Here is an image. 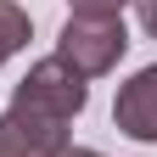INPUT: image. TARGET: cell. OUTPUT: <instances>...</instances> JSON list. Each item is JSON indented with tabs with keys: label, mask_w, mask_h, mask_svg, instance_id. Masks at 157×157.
<instances>
[{
	"label": "cell",
	"mask_w": 157,
	"mask_h": 157,
	"mask_svg": "<svg viewBox=\"0 0 157 157\" xmlns=\"http://www.w3.org/2000/svg\"><path fill=\"white\" fill-rule=\"evenodd\" d=\"M112 118H118V129H124L129 140H157V67H140L118 90Z\"/></svg>",
	"instance_id": "obj_3"
},
{
	"label": "cell",
	"mask_w": 157,
	"mask_h": 157,
	"mask_svg": "<svg viewBox=\"0 0 157 157\" xmlns=\"http://www.w3.org/2000/svg\"><path fill=\"white\" fill-rule=\"evenodd\" d=\"M56 157H95V151H78V146H62V151H56Z\"/></svg>",
	"instance_id": "obj_7"
},
{
	"label": "cell",
	"mask_w": 157,
	"mask_h": 157,
	"mask_svg": "<svg viewBox=\"0 0 157 157\" xmlns=\"http://www.w3.org/2000/svg\"><path fill=\"white\" fill-rule=\"evenodd\" d=\"M23 45H28V11L11 6V0H0V62L17 56Z\"/></svg>",
	"instance_id": "obj_4"
},
{
	"label": "cell",
	"mask_w": 157,
	"mask_h": 157,
	"mask_svg": "<svg viewBox=\"0 0 157 157\" xmlns=\"http://www.w3.org/2000/svg\"><path fill=\"white\" fill-rule=\"evenodd\" d=\"M84 78L67 62L45 56L23 84H17L11 107L0 112V157H56L62 140V124L84 107Z\"/></svg>",
	"instance_id": "obj_1"
},
{
	"label": "cell",
	"mask_w": 157,
	"mask_h": 157,
	"mask_svg": "<svg viewBox=\"0 0 157 157\" xmlns=\"http://www.w3.org/2000/svg\"><path fill=\"white\" fill-rule=\"evenodd\" d=\"M129 34L118 17H73V23L62 28V45H56V62H67L78 78H95L107 73L118 56H124Z\"/></svg>",
	"instance_id": "obj_2"
},
{
	"label": "cell",
	"mask_w": 157,
	"mask_h": 157,
	"mask_svg": "<svg viewBox=\"0 0 157 157\" xmlns=\"http://www.w3.org/2000/svg\"><path fill=\"white\" fill-rule=\"evenodd\" d=\"M124 0H73V17H118Z\"/></svg>",
	"instance_id": "obj_5"
},
{
	"label": "cell",
	"mask_w": 157,
	"mask_h": 157,
	"mask_svg": "<svg viewBox=\"0 0 157 157\" xmlns=\"http://www.w3.org/2000/svg\"><path fill=\"white\" fill-rule=\"evenodd\" d=\"M135 6H140V23H146V34L157 39V0H135Z\"/></svg>",
	"instance_id": "obj_6"
}]
</instances>
